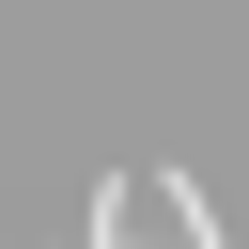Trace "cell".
<instances>
[{
    "mask_svg": "<svg viewBox=\"0 0 249 249\" xmlns=\"http://www.w3.org/2000/svg\"><path fill=\"white\" fill-rule=\"evenodd\" d=\"M171 249H233V233H218V202H202V187H171Z\"/></svg>",
    "mask_w": 249,
    "mask_h": 249,
    "instance_id": "obj_1",
    "label": "cell"
}]
</instances>
